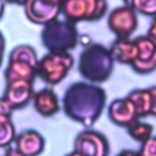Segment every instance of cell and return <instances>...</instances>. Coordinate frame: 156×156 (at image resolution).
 <instances>
[{"instance_id": "29", "label": "cell", "mask_w": 156, "mask_h": 156, "mask_svg": "<svg viewBox=\"0 0 156 156\" xmlns=\"http://www.w3.org/2000/svg\"><path fill=\"white\" fill-rule=\"evenodd\" d=\"M5 1L4 0H0V20H1V17H2V15H4V11H5Z\"/></svg>"}, {"instance_id": "12", "label": "cell", "mask_w": 156, "mask_h": 156, "mask_svg": "<svg viewBox=\"0 0 156 156\" xmlns=\"http://www.w3.org/2000/svg\"><path fill=\"white\" fill-rule=\"evenodd\" d=\"M32 102L35 112L44 118L52 117L61 110V104L57 94L54 91L52 88L49 87L34 91Z\"/></svg>"}, {"instance_id": "30", "label": "cell", "mask_w": 156, "mask_h": 156, "mask_svg": "<svg viewBox=\"0 0 156 156\" xmlns=\"http://www.w3.org/2000/svg\"><path fill=\"white\" fill-rule=\"evenodd\" d=\"M65 156H83V155H80L78 151H76V150H72L71 152H68V154H66Z\"/></svg>"}, {"instance_id": "22", "label": "cell", "mask_w": 156, "mask_h": 156, "mask_svg": "<svg viewBox=\"0 0 156 156\" xmlns=\"http://www.w3.org/2000/svg\"><path fill=\"white\" fill-rule=\"evenodd\" d=\"M146 35L156 44V16L151 17V22H150V24H149Z\"/></svg>"}, {"instance_id": "9", "label": "cell", "mask_w": 156, "mask_h": 156, "mask_svg": "<svg viewBox=\"0 0 156 156\" xmlns=\"http://www.w3.org/2000/svg\"><path fill=\"white\" fill-rule=\"evenodd\" d=\"M138 55L130 65L132 69L139 74H150L156 69V44L145 34L134 38Z\"/></svg>"}, {"instance_id": "10", "label": "cell", "mask_w": 156, "mask_h": 156, "mask_svg": "<svg viewBox=\"0 0 156 156\" xmlns=\"http://www.w3.org/2000/svg\"><path fill=\"white\" fill-rule=\"evenodd\" d=\"M34 82L30 80H12L6 82L4 98L10 104L12 110L24 108L33 99Z\"/></svg>"}, {"instance_id": "5", "label": "cell", "mask_w": 156, "mask_h": 156, "mask_svg": "<svg viewBox=\"0 0 156 156\" xmlns=\"http://www.w3.org/2000/svg\"><path fill=\"white\" fill-rule=\"evenodd\" d=\"M107 10V0H62L61 5V15L73 23L100 21Z\"/></svg>"}, {"instance_id": "27", "label": "cell", "mask_w": 156, "mask_h": 156, "mask_svg": "<svg viewBox=\"0 0 156 156\" xmlns=\"http://www.w3.org/2000/svg\"><path fill=\"white\" fill-rule=\"evenodd\" d=\"M4 51H5V38H4L2 33L0 32V66H1V63H2Z\"/></svg>"}, {"instance_id": "11", "label": "cell", "mask_w": 156, "mask_h": 156, "mask_svg": "<svg viewBox=\"0 0 156 156\" xmlns=\"http://www.w3.org/2000/svg\"><path fill=\"white\" fill-rule=\"evenodd\" d=\"M107 116L113 124L122 128H127L134 121L139 119L135 107L128 96L112 100L107 106Z\"/></svg>"}, {"instance_id": "15", "label": "cell", "mask_w": 156, "mask_h": 156, "mask_svg": "<svg viewBox=\"0 0 156 156\" xmlns=\"http://www.w3.org/2000/svg\"><path fill=\"white\" fill-rule=\"evenodd\" d=\"M5 82L12 80H30L37 78V66L24 61H9L4 72Z\"/></svg>"}, {"instance_id": "25", "label": "cell", "mask_w": 156, "mask_h": 156, "mask_svg": "<svg viewBox=\"0 0 156 156\" xmlns=\"http://www.w3.org/2000/svg\"><path fill=\"white\" fill-rule=\"evenodd\" d=\"M150 91H151V96H152L151 116H152V117H156V85H155V87H150Z\"/></svg>"}, {"instance_id": "14", "label": "cell", "mask_w": 156, "mask_h": 156, "mask_svg": "<svg viewBox=\"0 0 156 156\" xmlns=\"http://www.w3.org/2000/svg\"><path fill=\"white\" fill-rule=\"evenodd\" d=\"M110 52L115 60L121 65L130 66L138 55L135 40L132 38H116L108 46Z\"/></svg>"}, {"instance_id": "2", "label": "cell", "mask_w": 156, "mask_h": 156, "mask_svg": "<svg viewBox=\"0 0 156 156\" xmlns=\"http://www.w3.org/2000/svg\"><path fill=\"white\" fill-rule=\"evenodd\" d=\"M115 68V60L110 49L99 43L87 45L78 57V72L84 80L101 84L106 82Z\"/></svg>"}, {"instance_id": "8", "label": "cell", "mask_w": 156, "mask_h": 156, "mask_svg": "<svg viewBox=\"0 0 156 156\" xmlns=\"http://www.w3.org/2000/svg\"><path fill=\"white\" fill-rule=\"evenodd\" d=\"M62 0H27L23 11L27 20L38 26H45L61 15Z\"/></svg>"}, {"instance_id": "16", "label": "cell", "mask_w": 156, "mask_h": 156, "mask_svg": "<svg viewBox=\"0 0 156 156\" xmlns=\"http://www.w3.org/2000/svg\"><path fill=\"white\" fill-rule=\"evenodd\" d=\"M128 99L133 102L138 118L143 119L145 117L151 116V108H152V96L150 88H138L129 91L127 95Z\"/></svg>"}, {"instance_id": "26", "label": "cell", "mask_w": 156, "mask_h": 156, "mask_svg": "<svg viewBox=\"0 0 156 156\" xmlns=\"http://www.w3.org/2000/svg\"><path fill=\"white\" fill-rule=\"evenodd\" d=\"M2 156H24L23 154H21L15 146H9V147H6V151H5V154L2 155Z\"/></svg>"}, {"instance_id": "28", "label": "cell", "mask_w": 156, "mask_h": 156, "mask_svg": "<svg viewBox=\"0 0 156 156\" xmlns=\"http://www.w3.org/2000/svg\"><path fill=\"white\" fill-rule=\"evenodd\" d=\"M4 1L7 2V4H11V5H20V6H23L27 0H4Z\"/></svg>"}, {"instance_id": "4", "label": "cell", "mask_w": 156, "mask_h": 156, "mask_svg": "<svg viewBox=\"0 0 156 156\" xmlns=\"http://www.w3.org/2000/svg\"><path fill=\"white\" fill-rule=\"evenodd\" d=\"M74 66V57L71 52L48 51L37 62V78L48 85L61 83Z\"/></svg>"}, {"instance_id": "24", "label": "cell", "mask_w": 156, "mask_h": 156, "mask_svg": "<svg viewBox=\"0 0 156 156\" xmlns=\"http://www.w3.org/2000/svg\"><path fill=\"white\" fill-rule=\"evenodd\" d=\"M116 156H140L139 150H133V149H122Z\"/></svg>"}, {"instance_id": "1", "label": "cell", "mask_w": 156, "mask_h": 156, "mask_svg": "<svg viewBox=\"0 0 156 156\" xmlns=\"http://www.w3.org/2000/svg\"><path fill=\"white\" fill-rule=\"evenodd\" d=\"M106 99V91L100 84L76 82L66 89L61 107L69 119L90 128L104 112Z\"/></svg>"}, {"instance_id": "18", "label": "cell", "mask_w": 156, "mask_h": 156, "mask_svg": "<svg viewBox=\"0 0 156 156\" xmlns=\"http://www.w3.org/2000/svg\"><path fill=\"white\" fill-rule=\"evenodd\" d=\"M16 138V128L11 116L0 115V147H9Z\"/></svg>"}, {"instance_id": "7", "label": "cell", "mask_w": 156, "mask_h": 156, "mask_svg": "<svg viewBox=\"0 0 156 156\" xmlns=\"http://www.w3.org/2000/svg\"><path fill=\"white\" fill-rule=\"evenodd\" d=\"M73 150L78 151L83 156H108L110 144L101 132L85 128L76 135Z\"/></svg>"}, {"instance_id": "31", "label": "cell", "mask_w": 156, "mask_h": 156, "mask_svg": "<svg viewBox=\"0 0 156 156\" xmlns=\"http://www.w3.org/2000/svg\"><path fill=\"white\" fill-rule=\"evenodd\" d=\"M122 1L124 5H129V2H130V0H122Z\"/></svg>"}, {"instance_id": "23", "label": "cell", "mask_w": 156, "mask_h": 156, "mask_svg": "<svg viewBox=\"0 0 156 156\" xmlns=\"http://www.w3.org/2000/svg\"><path fill=\"white\" fill-rule=\"evenodd\" d=\"M12 107L10 106V104L5 100V98H0V115H6V116H11L12 115Z\"/></svg>"}, {"instance_id": "3", "label": "cell", "mask_w": 156, "mask_h": 156, "mask_svg": "<svg viewBox=\"0 0 156 156\" xmlns=\"http://www.w3.org/2000/svg\"><path fill=\"white\" fill-rule=\"evenodd\" d=\"M41 44L48 51L69 52L79 43L77 23L68 20H54L43 26L40 32Z\"/></svg>"}, {"instance_id": "19", "label": "cell", "mask_w": 156, "mask_h": 156, "mask_svg": "<svg viewBox=\"0 0 156 156\" xmlns=\"http://www.w3.org/2000/svg\"><path fill=\"white\" fill-rule=\"evenodd\" d=\"M13 60L29 62V63L37 66L39 57L33 46L27 45V44H21V45L15 46L9 54V61H13Z\"/></svg>"}, {"instance_id": "6", "label": "cell", "mask_w": 156, "mask_h": 156, "mask_svg": "<svg viewBox=\"0 0 156 156\" xmlns=\"http://www.w3.org/2000/svg\"><path fill=\"white\" fill-rule=\"evenodd\" d=\"M107 27L116 38H132L139 26L138 13L129 5H121L107 13Z\"/></svg>"}, {"instance_id": "17", "label": "cell", "mask_w": 156, "mask_h": 156, "mask_svg": "<svg viewBox=\"0 0 156 156\" xmlns=\"http://www.w3.org/2000/svg\"><path fill=\"white\" fill-rule=\"evenodd\" d=\"M126 129H127L128 135L134 141H136L139 144H141L143 141L149 139L151 135H154V127H152V124H150L147 122H144L141 119L134 121Z\"/></svg>"}, {"instance_id": "20", "label": "cell", "mask_w": 156, "mask_h": 156, "mask_svg": "<svg viewBox=\"0 0 156 156\" xmlns=\"http://www.w3.org/2000/svg\"><path fill=\"white\" fill-rule=\"evenodd\" d=\"M129 6H132L138 15L147 17L156 16V0H130Z\"/></svg>"}, {"instance_id": "13", "label": "cell", "mask_w": 156, "mask_h": 156, "mask_svg": "<svg viewBox=\"0 0 156 156\" xmlns=\"http://www.w3.org/2000/svg\"><path fill=\"white\" fill-rule=\"evenodd\" d=\"M15 147L24 156H39L45 147L44 136L35 129H26L16 134Z\"/></svg>"}, {"instance_id": "21", "label": "cell", "mask_w": 156, "mask_h": 156, "mask_svg": "<svg viewBox=\"0 0 156 156\" xmlns=\"http://www.w3.org/2000/svg\"><path fill=\"white\" fill-rule=\"evenodd\" d=\"M139 154L140 156H156V135H151L140 144Z\"/></svg>"}]
</instances>
